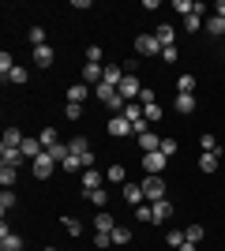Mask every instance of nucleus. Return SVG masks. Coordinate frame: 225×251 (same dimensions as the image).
Segmentation results:
<instances>
[{
  "label": "nucleus",
  "instance_id": "c85d7f7f",
  "mask_svg": "<svg viewBox=\"0 0 225 251\" xmlns=\"http://www.w3.org/2000/svg\"><path fill=\"white\" fill-rule=\"evenodd\" d=\"M68 150H72V154H79V157H83V154H86V150H90V143H86V139H83V135H75V139H72V143H68Z\"/></svg>",
  "mask_w": 225,
  "mask_h": 251
},
{
  "label": "nucleus",
  "instance_id": "a211bd4d",
  "mask_svg": "<svg viewBox=\"0 0 225 251\" xmlns=\"http://www.w3.org/2000/svg\"><path fill=\"white\" fill-rule=\"evenodd\" d=\"M101 188V176H98V169H83V191H94Z\"/></svg>",
  "mask_w": 225,
  "mask_h": 251
},
{
  "label": "nucleus",
  "instance_id": "ea45409f",
  "mask_svg": "<svg viewBox=\"0 0 225 251\" xmlns=\"http://www.w3.org/2000/svg\"><path fill=\"white\" fill-rule=\"evenodd\" d=\"M64 116H68V120H79V116H83V105L68 101V105H64Z\"/></svg>",
  "mask_w": 225,
  "mask_h": 251
},
{
  "label": "nucleus",
  "instance_id": "603ef678",
  "mask_svg": "<svg viewBox=\"0 0 225 251\" xmlns=\"http://www.w3.org/2000/svg\"><path fill=\"white\" fill-rule=\"evenodd\" d=\"M45 251H56V248H45Z\"/></svg>",
  "mask_w": 225,
  "mask_h": 251
},
{
  "label": "nucleus",
  "instance_id": "4be33fe9",
  "mask_svg": "<svg viewBox=\"0 0 225 251\" xmlns=\"http://www.w3.org/2000/svg\"><path fill=\"white\" fill-rule=\"evenodd\" d=\"M15 176H19L15 165H0V184H4V188H15Z\"/></svg>",
  "mask_w": 225,
  "mask_h": 251
},
{
  "label": "nucleus",
  "instance_id": "0eeeda50",
  "mask_svg": "<svg viewBox=\"0 0 225 251\" xmlns=\"http://www.w3.org/2000/svg\"><path fill=\"white\" fill-rule=\"evenodd\" d=\"M109 135H117V139L135 135V131H131V120H128L124 113H120V116H113V120H109Z\"/></svg>",
  "mask_w": 225,
  "mask_h": 251
},
{
  "label": "nucleus",
  "instance_id": "e433bc0d",
  "mask_svg": "<svg viewBox=\"0 0 225 251\" xmlns=\"http://www.w3.org/2000/svg\"><path fill=\"white\" fill-rule=\"evenodd\" d=\"M199 143H203V154H222V147H218V139H214V135H203Z\"/></svg>",
  "mask_w": 225,
  "mask_h": 251
},
{
  "label": "nucleus",
  "instance_id": "1a4fd4ad",
  "mask_svg": "<svg viewBox=\"0 0 225 251\" xmlns=\"http://www.w3.org/2000/svg\"><path fill=\"white\" fill-rule=\"evenodd\" d=\"M124 202H131V206H143L147 202V195H143V184H124Z\"/></svg>",
  "mask_w": 225,
  "mask_h": 251
},
{
  "label": "nucleus",
  "instance_id": "f257e3e1",
  "mask_svg": "<svg viewBox=\"0 0 225 251\" xmlns=\"http://www.w3.org/2000/svg\"><path fill=\"white\" fill-rule=\"evenodd\" d=\"M117 94L124 98V101H131V98H139V94H143V83H139V75H135V72H128L124 79H120Z\"/></svg>",
  "mask_w": 225,
  "mask_h": 251
},
{
  "label": "nucleus",
  "instance_id": "c9c22d12",
  "mask_svg": "<svg viewBox=\"0 0 225 251\" xmlns=\"http://www.w3.org/2000/svg\"><path fill=\"white\" fill-rule=\"evenodd\" d=\"M184 240H188V236H184L180 229H169V232H165V244H169V248H180Z\"/></svg>",
  "mask_w": 225,
  "mask_h": 251
},
{
  "label": "nucleus",
  "instance_id": "3c124183",
  "mask_svg": "<svg viewBox=\"0 0 225 251\" xmlns=\"http://www.w3.org/2000/svg\"><path fill=\"white\" fill-rule=\"evenodd\" d=\"M180 251H195V244H192V240H184V244H180Z\"/></svg>",
  "mask_w": 225,
  "mask_h": 251
},
{
  "label": "nucleus",
  "instance_id": "79ce46f5",
  "mask_svg": "<svg viewBox=\"0 0 225 251\" xmlns=\"http://www.w3.org/2000/svg\"><path fill=\"white\" fill-rule=\"evenodd\" d=\"M176 56H180L176 45H165V49H161V60H165V64H176Z\"/></svg>",
  "mask_w": 225,
  "mask_h": 251
},
{
  "label": "nucleus",
  "instance_id": "8fccbe9b",
  "mask_svg": "<svg viewBox=\"0 0 225 251\" xmlns=\"http://www.w3.org/2000/svg\"><path fill=\"white\" fill-rule=\"evenodd\" d=\"M214 11H218V15L225 19V0H218V4H214Z\"/></svg>",
  "mask_w": 225,
  "mask_h": 251
},
{
  "label": "nucleus",
  "instance_id": "39448f33",
  "mask_svg": "<svg viewBox=\"0 0 225 251\" xmlns=\"http://www.w3.org/2000/svg\"><path fill=\"white\" fill-rule=\"evenodd\" d=\"M135 52H139V56H158L161 45H158L154 34H139V38H135Z\"/></svg>",
  "mask_w": 225,
  "mask_h": 251
},
{
  "label": "nucleus",
  "instance_id": "2eb2a0df",
  "mask_svg": "<svg viewBox=\"0 0 225 251\" xmlns=\"http://www.w3.org/2000/svg\"><path fill=\"white\" fill-rule=\"evenodd\" d=\"M86 94H90V86H86V83H72V86H68V101H75V105H83Z\"/></svg>",
  "mask_w": 225,
  "mask_h": 251
},
{
  "label": "nucleus",
  "instance_id": "2f4dec72",
  "mask_svg": "<svg viewBox=\"0 0 225 251\" xmlns=\"http://www.w3.org/2000/svg\"><path fill=\"white\" fill-rule=\"evenodd\" d=\"M11 206H15V191H11V188H4V191H0V210L8 214Z\"/></svg>",
  "mask_w": 225,
  "mask_h": 251
},
{
  "label": "nucleus",
  "instance_id": "c03bdc74",
  "mask_svg": "<svg viewBox=\"0 0 225 251\" xmlns=\"http://www.w3.org/2000/svg\"><path fill=\"white\" fill-rule=\"evenodd\" d=\"M86 64H101V49L98 45H86Z\"/></svg>",
  "mask_w": 225,
  "mask_h": 251
},
{
  "label": "nucleus",
  "instance_id": "5701e85b",
  "mask_svg": "<svg viewBox=\"0 0 225 251\" xmlns=\"http://www.w3.org/2000/svg\"><path fill=\"white\" fill-rule=\"evenodd\" d=\"M131 240V229H124V225H117L113 229V248H124V244Z\"/></svg>",
  "mask_w": 225,
  "mask_h": 251
},
{
  "label": "nucleus",
  "instance_id": "aec40b11",
  "mask_svg": "<svg viewBox=\"0 0 225 251\" xmlns=\"http://www.w3.org/2000/svg\"><path fill=\"white\" fill-rule=\"evenodd\" d=\"M124 116H128L131 124H139V120H147V116H143V105H139V101H128V105H124Z\"/></svg>",
  "mask_w": 225,
  "mask_h": 251
},
{
  "label": "nucleus",
  "instance_id": "bb28decb",
  "mask_svg": "<svg viewBox=\"0 0 225 251\" xmlns=\"http://www.w3.org/2000/svg\"><path fill=\"white\" fill-rule=\"evenodd\" d=\"M143 116H147V124H158L161 120V105L154 101V105H143Z\"/></svg>",
  "mask_w": 225,
  "mask_h": 251
},
{
  "label": "nucleus",
  "instance_id": "f704fd0d",
  "mask_svg": "<svg viewBox=\"0 0 225 251\" xmlns=\"http://www.w3.org/2000/svg\"><path fill=\"white\" fill-rule=\"evenodd\" d=\"M105 180H109V184H124V165H109Z\"/></svg>",
  "mask_w": 225,
  "mask_h": 251
},
{
  "label": "nucleus",
  "instance_id": "49530a36",
  "mask_svg": "<svg viewBox=\"0 0 225 251\" xmlns=\"http://www.w3.org/2000/svg\"><path fill=\"white\" fill-rule=\"evenodd\" d=\"M30 42H34V49L45 45V30H42V26H34V30H30Z\"/></svg>",
  "mask_w": 225,
  "mask_h": 251
},
{
  "label": "nucleus",
  "instance_id": "37998d69",
  "mask_svg": "<svg viewBox=\"0 0 225 251\" xmlns=\"http://www.w3.org/2000/svg\"><path fill=\"white\" fill-rule=\"evenodd\" d=\"M161 154H165V157H173V154H176V139H169V135L161 139Z\"/></svg>",
  "mask_w": 225,
  "mask_h": 251
},
{
  "label": "nucleus",
  "instance_id": "412c9836",
  "mask_svg": "<svg viewBox=\"0 0 225 251\" xmlns=\"http://www.w3.org/2000/svg\"><path fill=\"white\" fill-rule=\"evenodd\" d=\"M83 195H86L90 202H94L98 210H105V202H109V191H101V188H94V191H83Z\"/></svg>",
  "mask_w": 225,
  "mask_h": 251
},
{
  "label": "nucleus",
  "instance_id": "f3484780",
  "mask_svg": "<svg viewBox=\"0 0 225 251\" xmlns=\"http://www.w3.org/2000/svg\"><path fill=\"white\" fill-rule=\"evenodd\" d=\"M176 113L180 116L195 113V94H176Z\"/></svg>",
  "mask_w": 225,
  "mask_h": 251
},
{
  "label": "nucleus",
  "instance_id": "09e8293b",
  "mask_svg": "<svg viewBox=\"0 0 225 251\" xmlns=\"http://www.w3.org/2000/svg\"><path fill=\"white\" fill-rule=\"evenodd\" d=\"M139 105H154V90H150V86H143V94H139Z\"/></svg>",
  "mask_w": 225,
  "mask_h": 251
},
{
  "label": "nucleus",
  "instance_id": "9d476101",
  "mask_svg": "<svg viewBox=\"0 0 225 251\" xmlns=\"http://www.w3.org/2000/svg\"><path fill=\"white\" fill-rule=\"evenodd\" d=\"M139 147H143V154H154V150H161V135H158V131H143Z\"/></svg>",
  "mask_w": 225,
  "mask_h": 251
},
{
  "label": "nucleus",
  "instance_id": "7ed1b4c3",
  "mask_svg": "<svg viewBox=\"0 0 225 251\" xmlns=\"http://www.w3.org/2000/svg\"><path fill=\"white\" fill-rule=\"evenodd\" d=\"M53 169H56V161H53L49 150H42V154L34 157V176H38V180H49V176H53Z\"/></svg>",
  "mask_w": 225,
  "mask_h": 251
},
{
  "label": "nucleus",
  "instance_id": "a19ab883",
  "mask_svg": "<svg viewBox=\"0 0 225 251\" xmlns=\"http://www.w3.org/2000/svg\"><path fill=\"white\" fill-rule=\"evenodd\" d=\"M64 229H68V236H79V232H83V221H75V218H64Z\"/></svg>",
  "mask_w": 225,
  "mask_h": 251
},
{
  "label": "nucleus",
  "instance_id": "c756f323",
  "mask_svg": "<svg viewBox=\"0 0 225 251\" xmlns=\"http://www.w3.org/2000/svg\"><path fill=\"white\" fill-rule=\"evenodd\" d=\"M218 157H222V154H203V157H199V169H203V173H214V169H218Z\"/></svg>",
  "mask_w": 225,
  "mask_h": 251
},
{
  "label": "nucleus",
  "instance_id": "b1692460",
  "mask_svg": "<svg viewBox=\"0 0 225 251\" xmlns=\"http://www.w3.org/2000/svg\"><path fill=\"white\" fill-rule=\"evenodd\" d=\"M206 30L214 34V38H222V34H225V19H222V15H210V19H206Z\"/></svg>",
  "mask_w": 225,
  "mask_h": 251
},
{
  "label": "nucleus",
  "instance_id": "6e6552de",
  "mask_svg": "<svg viewBox=\"0 0 225 251\" xmlns=\"http://www.w3.org/2000/svg\"><path fill=\"white\" fill-rule=\"evenodd\" d=\"M79 75H83L86 86H98L101 79H105V68H101V64H83V72H79Z\"/></svg>",
  "mask_w": 225,
  "mask_h": 251
},
{
  "label": "nucleus",
  "instance_id": "72a5a7b5",
  "mask_svg": "<svg viewBox=\"0 0 225 251\" xmlns=\"http://www.w3.org/2000/svg\"><path fill=\"white\" fill-rule=\"evenodd\" d=\"M94 248H98V251L113 248V232H94Z\"/></svg>",
  "mask_w": 225,
  "mask_h": 251
},
{
  "label": "nucleus",
  "instance_id": "423d86ee",
  "mask_svg": "<svg viewBox=\"0 0 225 251\" xmlns=\"http://www.w3.org/2000/svg\"><path fill=\"white\" fill-rule=\"evenodd\" d=\"M0 251H23V236L8 232V225H0Z\"/></svg>",
  "mask_w": 225,
  "mask_h": 251
},
{
  "label": "nucleus",
  "instance_id": "dca6fc26",
  "mask_svg": "<svg viewBox=\"0 0 225 251\" xmlns=\"http://www.w3.org/2000/svg\"><path fill=\"white\" fill-rule=\"evenodd\" d=\"M154 38H158V45H161V49H165V45H173V38H176V30H173L169 23H161L158 30H154Z\"/></svg>",
  "mask_w": 225,
  "mask_h": 251
},
{
  "label": "nucleus",
  "instance_id": "473e14b6",
  "mask_svg": "<svg viewBox=\"0 0 225 251\" xmlns=\"http://www.w3.org/2000/svg\"><path fill=\"white\" fill-rule=\"evenodd\" d=\"M38 139H42V147H45V150L56 147V131H53V127H42V131H38Z\"/></svg>",
  "mask_w": 225,
  "mask_h": 251
},
{
  "label": "nucleus",
  "instance_id": "20e7f679",
  "mask_svg": "<svg viewBox=\"0 0 225 251\" xmlns=\"http://www.w3.org/2000/svg\"><path fill=\"white\" fill-rule=\"evenodd\" d=\"M169 165V157L161 154V150H154V154H143V169H147V176H161V169Z\"/></svg>",
  "mask_w": 225,
  "mask_h": 251
},
{
  "label": "nucleus",
  "instance_id": "a18cd8bd",
  "mask_svg": "<svg viewBox=\"0 0 225 251\" xmlns=\"http://www.w3.org/2000/svg\"><path fill=\"white\" fill-rule=\"evenodd\" d=\"M199 26H203V19H199V15H188V19H184V30H188V34L199 30Z\"/></svg>",
  "mask_w": 225,
  "mask_h": 251
},
{
  "label": "nucleus",
  "instance_id": "7c9ffc66",
  "mask_svg": "<svg viewBox=\"0 0 225 251\" xmlns=\"http://www.w3.org/2000/svg\"><path fill=\"white\" fill-rule=\"evenodd\" d=\"M0 154H4V165H15V169H19V161H26L23 150H0Z\"/></svg>",
  "mask_w": 225,
  "mask_h": 251
},
{
  "label": "nucleus",
  "instance_id": "de8ad7c7",
  "mask_svg": "<svg viewBox=\"0 0 225 251\" xmlns=\"http://www.w3.org/2000/svg\"><path fill=\"white\" fill-rule=\"evenodd\" d=\"M98 165V154H94V150H86V154H83V169H94Z\"/></svg>",
  "mask_w": 225,
  "mask_h": 251
},
{
  "label": "nucleus",
  "instance_id": "f8f14e48",
  "mask_svg": "<svg viewBox=\"0 0 225 251\" xmlns=\"http://www.w3.org/2000/svg\"><path fill=\"white\" fill-rule=\"evenodd\" d=\"M19 150H23V157H26V161H34V157L42 154L45 147H42V139H30V135H26V139H23V147H19Z\"/></svg>",
  "mask_w": 225,
  "mask_h": 251
},
{
  "label": "nucleus",
  "instance_id": "4468645a",
  "mask_svg": "<svg viewBox=\"0 0 225 251\" xmlns=\"http://www.w3.org/2000/svg\"><path fill=\"white\" fill-rule=\"evenodd\" d=\"M23 139H26V135H23L19 127H8V131H4V150H19Z\"/></svg>",
  "mask_w": 225,
  "mask_h": 251
},
{
  "label": "nucleus",
  "instance_id": "cd10ccee",
  "mask_svg": "<svg viewBox=\"0 0 225 251\" xmlns=\"http://www.w3.org/2000/svg\"><path fill=\"white\" fill-rule=\"evenodd\" d=\"M49 154H53V161H56V165H64V161H68V154H72V150H68L64 143H56V147H49Z\"/></svg>",
  "mask_w": 225,
  "mask_h": 251
},
{
  "label": "nucleus",
  "instance_id": "6ab92c4d",
  "mask_svg": "<svg viewBox=\"0 0 225 251\" xmlns=\"http://www.w3.org/2000/svg\"><path fill=\"white\" fill-rule=\"evenodd\" d=\"M169 218H173V202L169 199L154 202V221H169Z\"/></svg>",
  "mask_w": 225,
  "mask_h": 251
},
{
  "label": "nucleus",
  "instance_id": "4c0bfd02",
  "mask_svg": "<svg viewBox=\"0 0 225 251\" xmlns=\"http://www.w3.org/2000/svg\"><path fill=\"white\" fill-rule=\"evenodd\" d=\"M184 236H188L192 244H199V240L206 236V229H203V225H188V232H184Z\"/></svg>",
  "mask_w": 225,
  "mask_h": 251
},
{
  "label": "nucleus",
  "instance_id": "393cba45",
  "mask_svg": "<svg viewBox=\"0 0 225 251\" xmlns=\"http://www.w3.org/2000/svg\"><path fill=\"white\" fill-rule=\"evenodd\" d=\"M26 79H30V72H26V68H19V64H15V68H11V75H8V83H15V86H23Z\"/></svg>",
  "mask_w": 225,
  "mask_h": 251
},
{
  "label": "nucleus",
  "instance_id": "ddd939ff",
  "mask_svg": "<svg viewBox=\"0 0 225 251\" xmlns=\"http://www.w3.org/2000/svg\"><path fill=\"white\" fill-rule=\"evenodd\" d=\"M117 229V218L113 214H105V210H98V218H94V232H113Z\"/></svg>",
  "mask_w": 225,
  "mask_h": 251
},
{
  "label": "nucleus",
  "instance_id": "9b49d317",
  "mask_svg": "<svg viewBox=\"0 0 225 251\" xmlns=\"http://www.w3.org/2000/svg\"><path fill=\"white\" fill-rule=\"evenodd\" d=\"M53 60H56V52L49 49V45H38V49H34V64H38V68H53Z\"/></svg>",
  "mask_w": 225,
  "mask_h": 251
},
{
  "label": "nucleus",
  "instance_id": "a878e982",
  "mask_svg": "<svg viewBox=\"0 0 225 251\" xmlns=\"http://www.w3.org/2000/svg\"><path fill=\"white\" fill-rule=\"evenodd\" d=\"M176 90H180V94H195V75H180V79H176Z\"/></svg>",
  "mask_w": 225,
  "mask_h": 251
},
{
  "label": "nucleus",
  "instance_id": "58836bf2",
  "mask_svg": "<svg viewBox=\"0 0 225 251\" xmlns=\"http://www.w3.org/2000/svg\"><path fill=\"white\" fill-rule=\"evenodd\" d=\"M83 169V157L79 154H68V161H64V173H79Z\"/></svg>",
  "mask_w": 225,
  "mask_h": 251
},
{
  "label": "nucleus",
  "instance_id": "f03ea898",
  "mask_svg": "<svg viewBox=\"0 0 225 251\" xmlns=\"http://www.w3.org/2000/svg\"><path fill=\"white\" fill-rule=\"evenodd\" d=\"M165 191H169V188H165V180H161V176H147V180H143V195H147V202H161V199H165Z\"/></svg>",
  "mask_w": 225,
  "mask_h": 251
}]
</instances>
